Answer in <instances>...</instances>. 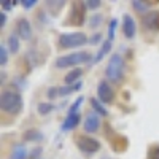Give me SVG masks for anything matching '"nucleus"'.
<instances>
[{
  "instance_id": "nucleus-4",
  "label": "nucleus",
  "mask_w": 159,
  "mask_h": 159,
  "mask_svg": "<svg viewBox=\"0 0 159 159\" xmlns=\"http://www.w3.org/2000/svg\"><path fill=\"white\" fill-rule=\"evenodd\" d=\"M59 46L65 48V49H73V48H80L89 43V38L84 32H70V34H62L59 37Z\"/></svg>"
},
{
  "instance_id": "nucleus-10",
  "label": "nucleus",
  "mask_w": 159,
  "mask_h": 159,
  "mask_svg": "<svg viewBox=\"0 0 159 159\" xmlns=\"http://www.w3.org/2000/svg\"><path fill=\"white\" fill-rule=\"evenodd\" d=\"M121 27H123V34L127 40H132L137 34V24H135V19L132 18L130 15H126L123 16V22H121Z\"/></svg>"
},
{
  "instance_id": "nucleus-22",
  "label": "nucleus",
  "mask_w": 159,
  "mask_h": 159,
  "mask_svg": "<svg viewBox=\"0 0 159 159\" xmlns=\"http://www.w3.org/2000/svg\"><path fill=\"white\" fill-rule=\"evenodd\" d=\"M52 110H54V105H52V102H40L38 107H37V111L40 116H46L49 115Z\"/></svg>"
},
{
  "instance_id": "nucleus-5",
  "label": "nucleus",
  "mask_w": 159,
  "mask_h": 159,
  "mask_svg": "<svg viewBox=\"0 0 159 159\" xmlns=\"http://www.w3.org/2000/svg\"><path fill=\"white\" fill-rule=\"evenodd\" d=\"M67 25H73V27H81L86 22V5L84 2H73L67 16Z\"/></svg>"
},
{
  "instance_id": "nucleus-15",
  "label": "nucleus",
  "mask_w": 159,
  "mask_h": 159,
  "mask_svg": "<svg viewBox=\"0 0 159 159\" xmlns=\"http://www.w3.org/2000/svg\"><path fill=\"white\" fill-rule=\"evenodd\" d=\"M83 88V83L78 81L75 84H64V86H59V97H67V96H72L75 92H78L80 89Z\"/></svg>"
},
{
  "instance_id": "nucleus-35",
  "label": "nucleus",
  "mask_w": 159,
  "mask_h": 159,
  "mask_svg": "<svg viewBox=\"0 0 159 159\" xmlns=\"http://www.w3.org/2000/svg\"><path fill=\"white\" fill-rule=\"evenodd\" d=\"M5 24H7V15H5V11H2L0 13V29H3Z\"/></svg>"
},
{
  "instance_id": "nucleus-33",
  "label": "nucleus",
  "mask_w": 159,
  "mask_h": 159,
  "mask_svg": "<svg viewBox=\"0 0 159 159\" xmlns=\"http://www.w3.org/2000/svg\"><path fill=\"white\" fill-rule=\"evenodd\" d=\"M38 2L37 0H21V5L24 7V10H32Z\"/></svg>"
},
{
  "instance_id": "nucleus-29",
  "label": "nucleus",
  "mask_w": 159,
  "mask_h": 159,
  "mask_svg": "<svg viewBox=\"0 0 159 159\" xmlns=\"http://www.w3.org/2000/svg\"><path fill=\"white\" fill-rule=\"evenodd\" d=\"M16 0H2V2H0V7H2V10L3 11H10V10H13L16 7Z\"/></svg>"
},
{
  "instance_id": "nucleus-34",
  "label": "nucleus",
  "mask_w": 159,
  "mask_h": 159,
  "mask_svg": "<svg viewBox=\"0 0 159 159\" xmlns=\"http://www.w3.org/2000/svg\"><path fill=\"white\" fill-rule=\"evenodd\" d=\"M42 148H40V147H35L34 148V151L30 153V156H29V159H42V157H40V156H42Z\"/></svg>"
},
{
  "instance_id": "nucleus-18",
  "label": "nucleus",
  "mask_w": 159,
  "mask_h": 159,
  "mask_svg": "<svg viewBox=\"0 0 159 159\" xmlns=\"http://www.w3.org/2000/svg\"><path fill=\"white\" fill-rule=\"evenodd\" d=\"M29 151L25 148V145L18 143L13 147V153H11V159H29Z\"/></svg>"
},
{
  "instance_id": "nucleus-14",
  "label": "nucleus",
  "mask_w": 159,
  "mask_h": 159,
  "mask_svg": "<svg viewBox=\"0 0 159 159\" xmlns=\"http://www.w3.org/2000/svg\"><path fill=\"white\" fill-rule=\"evenodd\" d=\"M19 42H21V38L18 37L16 32H11V34L8 35L5 45H7V48H8V51H10V54H18V52H19V48H21Z\"/></svg>"
},
{
  "instance_id": "nucleus-3",
  "label": "nucleus",
  "mask_w": 159,
  "mask_h": 159,
  "mask_svg": "<svg viewBox=\"0 0 159 159\" xmlns=\"http://www.w3.org/2000/svg\"><path fill=\"white\" fill-rule=\"evenodd\" d=\"M91 57H92L91 52L88 51H75V52H70V54L59 56L54 65H56V69H76L81 64H88Z\"/></svg>"
},
{
  "instance_id": "nucleus-9",
  "label": "nucleus",
  "mask_w": 159,
  "mask_h": 159,
  "mask_svg": "<svg viewBox=\"0 0 159 159\" xmlns=\"http://www.w3.org/2000/svg\"><path fill=\"white\" fill-rule=\"evenodd\" d=\"M21 40H30L32 38V24L27 18H19L16 21V30Z\"/></svg>"
},
{
  "instance_id": "nucleus-16",
  "label": "nucleus",
  "mask_w": 159,
  "mask_h": 159,
  "mask_svg": "<svg viewBox=\"0 0 159 159\" xmlns=\"http://www.w3.org/2000/svg\"><path fill=\"white\" fill-rule=\"evenodd\" d=\"M22 140L24 142H32V143H37V142H42L43 140V134L40 132L38 129H29V130H25L24 134H22Z\"/></svg>"
},
{
  "instance_id": "nucleus-24",
  "label": "nucleus",
  "mask_w": 159,
  "mask_h": 159,
  "mask_svg": "<svg viewBox=\"0 0 159 159\" xmlns=\"http://www.w3.org/2000/svg\"><path fill=\"white\" fill-rule=\"evenodd\" d=\"M102 21H103V16L100 15V13H97V15H92V16L89 18L88 24H89V27H91V29H97L99 25L102 24Z\"/></svg>"
},
{
  "instance_id": "nucleus-25",
  "label": "nucleus",
  "mask_w": 159,
  "mask_h": 159,
  "mask_svg": "<svg viewBox=\"0 0 159 159\" xmlns=\"http://www.w3.org/2000/svg\"><path fill=\"white\" fill-rule=\"evenodd\" d=\"M83 102H84V97H83V96H78V99L70 105V108H69V113H67V115H76L78 110H80V107L83 105Z\"/></svg>"
},
{
  "instance_id": "nucleus-13",
  "label": "nucleus",
  "mask_w": 159,
  "mask_h": 159,
  "mask_svg": "<svg viewBox=\"0 0 159 159\" xmlns=\"http://www.w3.org/2000/svg\"><path fill=\"white\" fill-rule=\"evenodd\" d=\"M45 5H46V10L49 11V15L56 18V16L61 15V11L64 10L65 2H64V0H46Z\"/></svg>"
},
{
  "instance_id": "nucleus-37",
  "label": "nucleus",
  "mask_w": 159,
  "mask_h": 159,
  "mask_svg": "<svg viewBox=\"0 0 159 159\" xmlns=\"http://www.w3.org/2000/svg\"><path fill=\"white\" fill-rule=\"evenodd\" d=\"M102 159H110V157H102Z\"/></svg>"
},
{
  "instance_id": "nucleus-26",
  "label": "nucleus",
  "mask_w": 159,
  "mask_h": 159,
  "mask_svg": "<svg viewBox=\"0 0 159 159\" xmlns=\"http://www.w3.org/2000/svg\"><path fill=\"white\" fill-rule=\"evenodd\" d=\"M8 56H10V51L7 48V45H0V65L5 67L8 64Z\"/></svg>"
},
{
  "instance_id": "nucleus-2",
  "label": "nucleus",
  "mask_w": 159,
  "mask_h": 159,
  "mask_svg": "<svg viewBox=\"0 0 159 159\" xmlns=\"http://www.w3.org/2000/svg\"><path fill=\"white\" fill-rule=\"evenodd\" d=\"M126 76V62L123 59V56L119 54H113L105 67V78L107 81L111 83H121Z\"/></svg>"
},
{
  "instance_id": "nucleus-17",
  "label": "nucleus",
  "mask_w": 159,
  "mask_h": 159,
  "mask_svg": "<svg viewBox=\"0 0 159 159\" xmlns=\"http://www.w3.org/2000/svg\"><path fill=\"white\" fill-rule=\"evenodd\" d=\"M81 76H83V69L76 67V69L70 70L67 75L64 76V84H75V83L80 81V78H81Z\"/></svg>"
},
{
  "instance_id": "nucleus-30",
  "label": "nucleus",
  "mask_w": 159,
  "mask_h": 159,
  "mask_svg": "<svg viewBox=\"0 0 159 159\" xmlns=\"http://www.w3.org/2000/svg\"><path fill=\"white\" fill-rule=\"evenodd\" d=\"M147 159H159V145L151 147L147 153Z\"/></svg>"
},
{
  "instance_id": "nucleus-23",
  "label": "nucleus",
  "mask_w": 159,
  "mask_h": 159,
  "mask_svg": "<svg viewBox=\"0 0 159 159\" xmlns=\"http://www.w3.org/2000/svg\"><path fill=\"white\" fill-rule=\"evenodd\" d=\"M27 88V80H25L24 76H16V78H13V89H16V91H22Z\"/></svg>"
},
{
  "instance_id": "nucleus-1",
  "label": "nucleus",
  "mask_w": 159,
  "mask_h": 159,
  "mask_svg": "<svg viewBox=\"0 0 159 159\" xmlns=\"http://www.w3.org/2000/svg\"><path fill=\"white\" fill-rule=\"evenodd\" d=\"M0 110L7 115L16 116L22 111V96L16 89H3L0 94Z\"/></svg>"
},
{
  "instance_id": "nucleus-32",
  "label": "nucleus",
  "mask_w": 159,
  "mask_h": 159,
  "mask_svg": "<svg viewBox=\"0 0 159 159\" xmlns=\"http://www.w3.org/2000/svg\"><path fill=\"white\" fill-rule=\"evenodd\" d=\"M102 34L100 32H96L94 35L89 37V45H102Z\"/></svg>"
},
{
  "instance_id": "nucleus-8",
  "label": "nucleus",
  "mask_w": 159,
  "mask_h": 159,
  "mask_svg": "<svg viewBox=\"0 0 159 159\" xmlns=\"http://www.w3.org/2000/svg\"><path fill=\"white\" fill-rule=\"evenodd\" d=\"M142 24L150 32H159V10H153L148 11L147 15H143Z\"/></svg>"
},
{
  "instance_id": "nucleus-6",
  "label": "nucleus",
  "mask_w": 159,
  "mask_h": 159,
  "mask_svg": "<svg viewBox=\"0 0 159 159\" xmlns=\"http://www.w3.org/2000/svg\"><path fill=\"white\" fill-rule=\"evenodd\" d=\"M75 145H76V148L84 154H96L102 148V143L97 139L89 137V135H76Z\"/></svg>"
},
{
  "instance_id": "nucleus-12",
  "label": "nucleus",
  "mask_w": 159,
  "mask_h": 159,
  "mask_svg": "<svg viewBox=\"0 0 159 159\" xmlns=\"http://www.w3.org/2000/svg\"><path fill=\"white\" fill-rule=\"evenodd\" d=\"M80 121H81V116H80V113L76 115H67L64 119V123H62V130L64 132H69V130H73L76 129V126L80 124Z\"/></svg>"
},
{
  "instance_id": "nucleus-7",
  "label": "nucleus",
  "mask_w": 159,
  "mask_h": 159,
  "mask_svg": "<svg viewBox=\"0 0 159 159\" xmlns=\"http://www.w3.org/2000/svg\"><path fill=\"white\" fill-rule=\"evenodd\" d=\"M97 99L103 103V105H110L115 100V91L110 86V83L107 80H100L97 84Z\"/></svg>"
},
{
  "instance_id": "nucleus-36",
  "label": "nucleus",
  "mask_w": 159,
  "mask_h": 159,
  "mask_svg": "<svg viewBox=\"0 0 159 159\" xmlns=\"http://www.w3.org/2000/svg\"><path fill=\"white\" fill-rule=\"evenodd\" d=\"M0 78H2V84H5V80H7V75H5V72H2V76H0Z\"/></svg>"
},
{
  "instance_id": "nucleus-28",
  "label": "nucleus",
  "mask_w": 159,
  "mask_h": 159,
  "mask_svg": "<svg viewBox=\"0 0 159 159\" xmlns=\"http://www.w3.org/2000/svg\"><path fill=\"white\" fill-rule=\"evenodd\" d=\"M46 97H48L49 100L57 99V97H59V86H51V88H48V89H46Z\"/></svg>"
},
{
  "instance_id": "nucleus-19",
  "label": "nucleus",
  "mask_w": 159,
  "mask_h": 159,
  "mask_svg": "<svg viewBox=\"0 0 159 159\" xmlns=\"http://www.w3.org/2000/svg\"><path fill=\"white\" fill-rule=\"evenodd\" d=\"M110 51H111V42L107 38V40H103V43L100 45V48H99V51H97V54H96V57H94V64L100 62L105 56L108 54Z\"/></svg>"
},
{
  "instance_id": "nucleus-21",
  "label": "nucleus",
  "mask_w": 159,
  "mask_h": 159,
  "mask_svg": "<svg viewBox=\"0 0 159 159\" xmlns=\"http://www.w3.org/2000/svg\"><path fill=\"white\" fill-rule=\"evenodd\" d=\"M89 102H91V107H92V110H94V113H97L99 116H107L108 115V110L105 108V105L99 99L92 97V99H89Z\"/></svg>"
},
{
  "instance_id": "nucleus-20",
  "label": "nucleus",
  "mask_w": 159,
  "mask_h": 159,
  "mask_svg": "<svg viewBox=\"0 0 159 159\" xmlns=\"http://www.w3.org/2000/svg\"><path fill=\"white\" fill-rule=\"evenodd\" d=\"M154 3H159V2H143V0H132L130 2L132 8H134L137 13H142V15H147L150 5H154Z\"/></svg>"
},
{
  "instance_id": "nucleus-31",
  "label": "nucleus",
  "mask_w": 159,
  "mask_h": 159,
  "mask_svg": "<svg viewBox=\"0 0 159 159\" xmlns=\"http://www.w3.org/2000/svg\"><path fill=\"white\" fill-rule=\"evenodd\" d=\"M86 5V10H99L102 7V2L100 0H88V2H84Z\"/></svg>"
},
{
  "instance_id": "nucleus-11",
  "label": "nucleus",
  "mask_w": 159,
  "mask_h": 159,
  "mask_svg": "<svg viewBox=\"0 0 159 159\" xmlns=\"http://www.w3.org/2000/svg\"><path fill=\"white\" fill-rule=\"evenodd\" d=\"M83 129H84V132H89V134L97 132L100 129V116L97 113H94V111L88 113L84 123H83Z\"/></svg>"
},
{
  "instance_id": "nucleus-27",
  "label": "nucleus",
  "mask_w": 159,
  "mask_h": 159,
  "mask_svg": "<svg viewBox=\"0 0 159 159\" xmlns=\"http://www.w3.org/2000/svg\"><path fill=\"white\" fill-rule=\"evenodd\" d=\"M116 27H118V19H116V18H113V19L108 22V40H110V42H113V38H115Z\"/></svg>"
}]
</instances>
